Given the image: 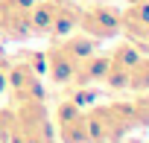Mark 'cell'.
<instances>
[{"label":"cell","mask_w":149,"mask_h":143,"mask_svg":"<svg viewBox=\"0 0 149 143\" xmlns=\"http://www.w3.org/2000/svg\"><path fill=\"white\" fill-rule=\"evenodd\" d=\"M134 128H140L137 126V114H134V102H123V99L94 102L85 111L88 143H120Z\"/></svg>","instance_id":"6da1fadb"},{"label":"cell","mask_w":149,"mask_h":143,"mask_svg":"<svg viewBox=\"0 0 149 143\" xmlns=\"http://www.w3.org/2000/svg\"><path fill=\"white\" fill-rule=\"evenodd\" d=\"M9 143H56V128L47 102L15 105V128Z\"/></svg>","instance_id":"7a4b0ae2"},{"label":"cell","mask_w":149,"mask_h":143,"mask_svg":"<svg viewBox=\"0 0 149 143\" xmlns=\"http://www.w3.org/2000/svg\"><path fill=\"white\" fill-rule=\"evenodd\" d=\"M6 91L12 96V105L21 102H44L47 99V88L41 82V73L21 61V58H9V70H6Z\"/></svg>","instance_id":"3957f363"},{"label":"cell","mask_w":149,"mask_h":143,"mask_svg":"<svg viewBox=\"0 0 149 143\" xmlns=\"http://www.w3.org/2000/svg\"><path fill=\"white\" fill-rule=\"evenodd\" d=\"M79 32L94 41H111L120 35V9L111 3H91L79 9Z\"/></svg>","instance_id":"277c9868"},{"label":"cell","mask_w":149,"mask_h":143,"mask_svg":"<svg viewBox=\"0 0 149 143\" xmlns=\"http://www.w3.org/2000/svg\"><path fill=\"white\" fill-rule=\"evenodd\" d=\"M53 128H56V140L58 143H88L85 134V108L79 102H73L70 96L61 99L53 108Z\"/></svg>","instance_id":"5b68a950"},{"label":"cell","mask_w":149,"mask_h":143,"mask_svg":"<svg viewBox=\"0 0 149 143\" xmlns=\"http://www.w3.org/2000/svg\"><path fill=\"white\" fill-rule=\"evenodd\" d=\"M35 0H0V38L6 41H29V9Z\"/></svg>","instance_id":"8992f818"},{"label":"cell","mask_w":149,"mask_h":143,"mask_svg":"<svg viewBox=\"0 0 149 143\" xmlns=\"http://www.w3.org/2000/svg\"><path fill=\"white\" fill-rule=\"evenodd\" d=\"M120 35H126V41H132L143 56H149V0L120 9Z\"/></svg>","instance_id":"52a82bcc"},{"label":"cell","mask_w":149,"mask_h":143,"mask_svg":"<svg viewBox=\"0 0 149 143\" xmlns=\"http://www.w3.org/2000/svg\"><path fill=\"white\" fill-rule=\"evenodd\" d=\"M76 64H79V58L61 44V38H50V47L44 50V67H47V76L53 85L67 88L73 73H76Z\"/></svg>","instance_id":"ba28073f"},{"label":"cell","mask_w":149,"mask_h":143,"mask_svg":"<svg viewBox=\"0 0 149 143\" xmlns=\"http://www.w3.org/2000/svg\"><path fill=\"white\" fill-rule=\"evenodd\" d=\"M108 53H100V50H94L88 58H82L79 64H76V73H73V79H70V85L67 88H88V85H97V82H102V76H105V70H108Z\"/></svg>","instance_id":"9c48e42d"},{"label":"cell","mask_w":149,"mask_h":143,"mask_svg":"<svg viewBox=\"0 0 149 143\" xmlns=\"http://www.w3.org/2000/svg\"><path fill=\"white\" fill-rule=\"evenodd\" d=\"M79 3L76 0H56V15H53V29L50 38H64L79 26Z\"/></svg>","instance_id":"30bf717a"},{"label":"cell","mask_w":149,"mask_h":143,"mask_svg":"<svg viewBox=\"0 0 149 143\" xmlns=\"http://www.w3.org/2000/svg\"><path fill=\"white\" fill-rule=\"evenodd\" d=\"M129 91L132 94H149V56H140L129 70Z\"/></svg>","instance_id":"8fae6325"},{"label":"cell","mask_w":149,"mask_h":143,"mask_svg":"<svg viewBox=\"0 0 149 143\" xmlns=\"http://www.w3.org/2000/svg\"><path fill=\"white\" fill-rule=\"evenodd\" d=\"M102 85L108 91H129V67H123L117 61H108V70H105V76H102Z\"/></svg>","instance_id":"7c38bea8"},{"label":"cell","mask_w":149,"mask_h":143,"mask_svg":"<svg viewBox=\"0 0 149 143\" xmlns=\"http://www.w3.org/2000/svg\"><path fill=\"white\" fill-rule=\"evenodd\" d=\"M108 56H111V61H117V64H123V67H129V70H132V64H134L143 53H140L132 41H117V44L111 47V53H108Z\"/></svg>","instance_id":"4fadbf2b"},{"label":"cell","mask_w":149,"mask_h":143,"mask_svg":"<svg viewBox=\"0 0 149 143\" xmlns=\"http://www.w3.org/2000/svg\"><path fill=\"white\" fill-rule=\"evenodd\" d=\"M15 128V105H3L0 108V143H9Z\"/></svg>","instance_id":"5bb4252c"},{"label":"cell","mask_w":149,"mask_h":143,"mask_svg":"<svg viewBox=\"0 0 149 143\" xmlns=\"http://www.w3.org/2000/svg\"><path fill=\"white\" fill-rule=\"evenodd\" d=\"M6 70H9V58L0 53V94L6 91Z\"/></svg>","instance_id":"9a60e30c"},{"label":"cell","mask_w":149,"mask_h":143,"mask_svg":"<svg viewBox=\"0 0 149 143\" xmlns=\"http://www.w3.org/2000/svg\"><path fill=\"white\" fill-rule=\"evenodd\" d=\"M143 96H146V102H149V94H143Z\"/></svg>","instance_id":"2e32d148"}]
</instances>
